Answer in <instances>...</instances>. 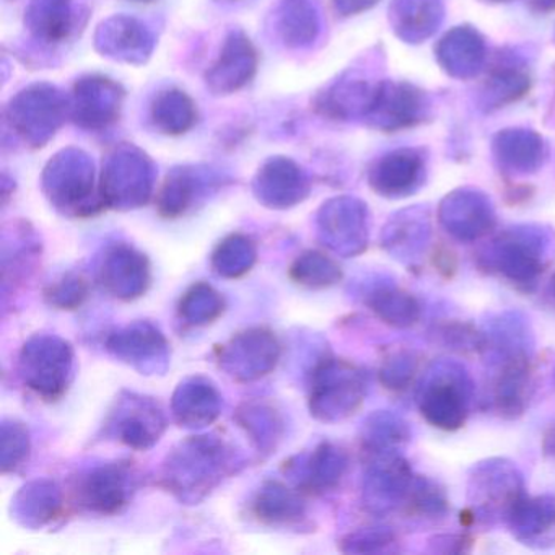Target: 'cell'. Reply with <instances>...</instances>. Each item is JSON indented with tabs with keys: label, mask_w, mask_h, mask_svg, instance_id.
<instances>
[{
	"label": "cell",
	"mask_w": 555,
	"mask_h": 555,
	"mask_svg": "<svg viewBox=\"0 0 555 555\" xmlns=\"http://www.w3.org/2000/svg\"><path fill=\"white\" fill-rule=\"evenodd\" d=\"M444 225L450 232L463 236H477L490 227L492 212L489 203L476 193H457L448 196L441 207Z\"/></svg>",
	"instance_id": "5"
},
{
	"label": "cell",
	"mask_w": 555,
	"mask_h": 555,
	"mask_svg": "<svg viewBox=\"0 0 555 555\" xmlns=\"http://www.w3.org/2000/svg\"><path fill=\"white\" fill-rule=\"evenodd\" d=\"M422 411L438 427H460L466 414L463 376L454 372H435L422 395Z\"/></svg>",
	"instance_id": "1"
},
{
	"label": "cell",
	"mask_w": 555,
	"mask_h": 555,
	"mask_svg": "<svg viewBox=\"0 0 555 555\" xmlns=\"http://www.w3.org/2000/svg\"><path fill=\"white\" fill-rule=\"evenodd\" d=\"M495 154L503 167L529 173L542 164L544 142L531 131H503L495 139Z\"/></svg>",
	"instance_id": "7"
},
{
	"label": "cell",
	"mask_w": 555,
	"mask_h": 555,
	"mask_svg": "<svg viewBox=\"0 0 555 555\" xmlns=\"http://www.w3.org/2000/svg\"><path fill=\"white\" fill-rule=\"evenodd\" d=\"M532 236L528 233H512L500 243V266L513 279H529L538 271L539 259L532 251Z\"/></svg>",
	"instance_id": "8"
},
{
	"label": "cell",
	"mask_w": 555,
	"mask_h": 555,
	"mask_svg": "<svg viewBox=\"0 0 555 555\" xmlns=\"http://www.w3.org/2000/svg\"><path fill=\"white\" fill-rule=\"evenodd\" d=\"M373 109L382 128L395 131L422 121L427 112V100L415 87L389 82L379 89Z\"/></svg>",
	"instance_id": "2"
},
{
	"label": "cell",
	"mask_w": 555,
	"mask_h": 555,
	"mask_svg": "<svg viewBox=\"0 0 555 555\" xmlns=\"http://www.w3.org/2000/svg\"><path fill=\"white\" fill-rule=\"evenodd\" d=\"M396 34L408 43H421L435 34L443 21V0H395Z\"/></svg>",
	"instance_id": "4"
},
{
	"label": "cell",
	"mask_w": 555,
	"mask_h": 555,
	"mask_svg": "<svg viewBox=\"0 0 555 555\" xmlns=\"http://www.w3.org/2000/svg\"><path fill=\"white\" fill-rule=\"evenodd\" d=\"M545 450H547V453L555 454V427L552 428L551 434L545 437Z\"/></svg>",
	"instance_id": "10"
},
{
	"label": "cell",
	"mask_w": 555,
	"mask_h": 555,
	"mask_svg": "<svg viewBox=\"0 0 555 555\" xmlns=\"http://www.w3.org/2000/svg\"><path fill=\"white\" fill-rule=\"evenodd\" d=\"M528 86V79L519 70H499L487 82L486 105L489 108H500L506 102H512L516 96L522 95Z\"/></svg>",
	"instance_id": "9"
},
{
	"label": "cell",
	"mask_w": 555,
	"mask_h": 555,
	"mask_svg": "<svg viewBox=\"0 0 555 555\" xmlns=\"http://www.w3.org/2000/svg\"><path fill=\"white\" fill-rule=\"evenodd\" d=\"M495 2H500V0H495Z\"/></svg>",
	"instance_id": "11"
},
{
	"label": "cell",
	"mask_w": 555,
	"mask_h": 555,
	"mask_svg": "<svg viewBox=\"0 0 555 555\" xmlns=\"http://www.w3.org/2000/svg\"><path fill=\"white\" fill-rule=\"evenodd\" d=\"M437 54L448 74L463 79L479 73L486 60V47L477 31L469 27H457L441 40Z\"/></svg>",
	"instance_id": "3"
},
{
	"label": "cell",
	"mask_w": 555,
	"mask_h": 555,
	"mask_svg": "<svg viewBox=\"0 0 555 555\" xmlns=\"http://www.w3.org/2000/svg\"><path fill=\"white\" fill-rule=\"evenodd\" d=\"M425 164L417 151L404 149L388 155L378 167V184L392 196L411 194L424 180Z\"/></svg>",
	"instance_id": "6"
}]
</instances>
